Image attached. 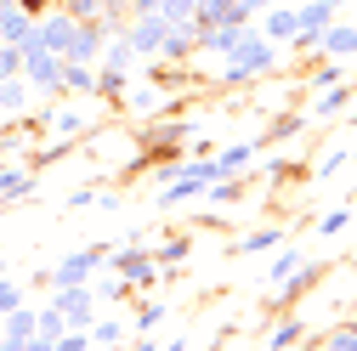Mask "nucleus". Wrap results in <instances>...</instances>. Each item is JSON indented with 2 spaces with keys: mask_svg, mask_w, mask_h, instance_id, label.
<instances>
[{
  "mask_svg": "<svg viewBox=\"0 0 357 351\" xmlns=\"http://www.w3.org/2000/svg\"><path fill=\"white\" fill-rule=\"evenodd\" d=\"M329 12H335V0H312L306 12H295V17H301V40H324V29H329Z\"/></svg>",
  "mask_w": 357,
  "mask_h": 351,
  "instance_id": "nucleus-4",
  "label": "nucleus"
},
{
  "mask_svg": "<svg viewBox=\"0 0 357 351\" xmlns=\"http://www.w3.org/2000/svg\"><path fill=\"white\" fill-rule=\"evenodd\" d=\"M17 306H23V295L12 283H0V312H17Z\"/></svg>",
  "mask_w": 357,
  "mask_h": 351,
  "instance_id": "nucleus-18",
  "label": "nucleus"
},
{
  "mask_svg": "<svg viewBox=\"0 0 357 351\" xmlns=\"http://www.w3.org/2000/svg\"><path fill=\"white\" fill-rule=\"evenodd\" d=\"M295 340H301V323H284V329L273 334V345H295Z\"/></svg>",
  "mask_w": 357,
  "mask_h": 351,
  "instance_id": "nucleus-20",
  "label": "nucleus"
},
{
  "mask_svg": "<svg viewBox=\"0 0 357 351\" xmlns=\"http://www.w3.org/2000/svg\"><path fill=\"white\" fill-rule=\"evenodd\" d=\"M91 340H97V345H114V340H119V323H97Z\"/></svg>",
  "mask_w": 357,
  "mask_h": 351,
  "instance_id": "nucleus-19",
  "label": "nucleus"
},
{
  "mask_svg": "<svg viewBox=\"0 0 357 351\" xmlns=\"http://www.w3.org/2000/svg\"><path fill=\"white\" fill-rule=\"evenodd\" d=\"M130 57H137V52H130V40H119V46H114V52H108V68H125V63H130Z\"/></svg>",
  "mask_w": 357,
  "mask_h": 351,
  "instance_id": "nucleus-17",
  "label": "nucleus"
},
{
  "mask_svg": "<svg viewBox=\"0 0 357 351\" xmlns=\"http://www.w3.org/2000/svg\"><path fill=\"white\" fill-rule=\"evenodd\" d=\"M97 260H102V244H97V249H85V255H68L63 267H57V283H79L85 272L97 267Z\"/></svg>",
  "mask_w": 357,
  "mask_h": 351,
  "instance_id": "nucleus-7",
  "label": "nucleus"
},
{
  "mask_svg": "<svg viewBox=\"0 0 357 351\" xmlns=\"http://www.w3.org/2000/svg\"><path fill=\"white\" fill-rule=\"evenodd\" d=\"M130 6H137V17H142V12H159L165 0H130Z\"/></svg>",
  "mask_w": 357,
  "mask_h": 351,
  "instance_id": "nucleus-23",
  "label": "nucleus"
},
{
  "mask_svg": "<svg viewBox=\"0 0 357 351\" xmlns=\"http://www.w3.org/2000/svg\"><path fill=\"white\" fill-rule=\"evenodd\" d=\"M63 85H68V91H97V74H91V63H74V57H63Z\"/></svg>",
  "mask_w": 357,
  "mask_h": 351,
  "instance_id": "nucleus-9",
  "label": "nucleus"
},
{
  "mask_svg": "<svg viewBox=\"0 0 357 351\" xmlns=\"http://www.w3.org/2000/svg\"><path fill=\"white\" fill-rule=\"evenodd\" d=\"M266 63H273V40H250V34H238V46H233V68H227V79L238 85V79H255Z\"/></svg>",
  "mask_w": 357,
  "mask_h": 351,
  "instance_id": "nucleus-1",
  "label": "nucleus"
},
{
  "mask_svg": "<svg viewBox=\"0 0 357 351\" xmlns=\"http://www.w3.org/2000/svg\"><path fill=\"white\" fill-rule=\"evenodd\" d=\"M68 34H74V17L68 12H57V17H46V23H34V46H46V52H68Z\"/></svg>",
  "mask_w": 357,
  "mask_h": 351,
  "instance_id": "nucleus-3",
  "label": "nucleus"
},
{
  "mask_svg": "<svg viewBox=\"0 0 357 351\" xmlns=\"http://www.w3.org/2000/svg\"><path fill=\"white\" fill-rule=\"evenodd\" d=\"M23 102H29V85L17 74H6V79H0V114H17Z\"/></svg>",
  "mask_w": 357,
  "mask_h": 351,
  "instance_id": "nucleus-10",
  "label": "nucleus"
},
{
  "mask_svg": "<svg viewBox=\"0 0 357 351\" xmlns=\"http://www.w3.org/2000/svg\"><path fill=\"white\" fill-rule=\"evenodd\" d=\"M125 6H130V0H102V12H108V17H119Z\"/></svg>",
  "mask_w": 357,
  "mask_h": 351,
  "instance_id": "nucleus-24",
  "label": "nucleus"
},
{
  "mask_svg": "<svg viewBox=\"0 0 357 351\" xmlns=\"http://www.w3.org/2000/svg\"><path fill=\"white\" fill-rule=\"evenodd\" d=\"M261 29H266V40H295L301 34V17L289 6H266V23Z\"/></svg>",
  "mask_w": 357,
  "mask_h": 351,
  "instance_id": "nucleus-5",
  "label": "nucleus"
},
{
  "mask_svg": "<svg viewBox=\"0 0 357 351\" xmlns=\"http://www.w3.org/2000/svg\"><path fill=\"white\" fill-rule=\"evenodd\" d=\"M17 6H23L29 17H40V12H52V6H57V0H17Z\"/></svg>",
  "mask_w": 357,
  "mask_h": 351,
  "instance_id": "nucleus-21",
  "label": "nucleus"
},
{
  "mask_svg": "<svg viewBox=\"0 0 357 351\" xmlns=\"http://www.w3.org/2000/svg\"><path fill=\"white\" fill-rule=\"evenodd\" d=\"M165 34H170V23H165V12H142L137 23H130V52L137 57H159V46H165Z\"/></svg>",
  "mask_w": 357,
  "mask_h": 351,
  "instance_id": "nucleus-2",
  "label": "nucleus"
},
{
  "mask_svg": "<svg viewBox=\"0 0 357 351\" xmlns=\"http://www.w3.org/2000/svg\"><path fill=\"white\" fill-rule=\"evenodd\" d=\"M34 182H29V176H17V170H0V198H23Z\"/></svg>",
  "mask_w": 357,
  "mask_h": 351,
  "instance_id": "nucleus-12",
  "label": "nucleus"
},
{
  "mask_svg": "<svg viewBox=\"0 0 357 351\" xmlns=\"http://www.w3.org/2000/svg\"><path fill=\"white\" fill-rule=\"evenodd\" d=\"M97 91L119 97V91H125V68H102V74H97Z\"/></svg>",
  "mask_w": 357,
  "mask_h": 351,
  "instance_id": "nucleus-14",
  "label": "nucleus"
},
{
  "mask_svg": "<svg viewBox=\"0 0 357 351\" xmlns=\"http://www.w3.org/2000/svg\"><path fill=\"white\" fill-rule=\"evenodd\" d=\"M238 6H244V12H266V6H273V0H238Z\"/></svg>",
  "mask_w": 357,
  "mask_h": 351,
  "instance_id": "nucleus-25",
  "label": "nucleus"
},
{
  "mask_svg": "<svg viewBox=\"0 0 357 351\" xmlns=\"http://www.w3.org/2000/svg\"><path fill=\"white\" fill-rule=\"evenodd\" d=\"M329 345H335V351H357V329H346V334H335Z\"/></svg>",
  "mask_w": 357,
  "mask_h": 351,
  "instance_id": "nucleus-22",
  "label": "nucleus"
},
{
  "mask_svg": "<svg viewBox=\"0 0 357 351\" xmlns=\"http://www.w3.org/2000/svg\"><path fill=\"white\" fill-rule=\"evenodd\" d=\"M68 17H102V0H63Z\"/></svg>",
  "mask_w": 357,
  "mask_h": 351,
  "instance_id": "nucleus-16",
  "label": "nucleus"
},
{
  "mask_svg": "<svg viewBox=\"0 0 357 351\" xmlns=\"http://www.w3.org/2000/svg\"><path fill=\"white\" fill-rule=\"evenodd\" d=\"M324 46H329L335 57H346V52H357V34H351V29H335V34H324Z\"/></svg>",
  "mask_w": 357,
  "mask_h": 351,
  "instance_id": "nucleus-13",
  "label": "nucleus"
},
{
  "mask_svg": "<svg viewBox=\"0 0 357 351\" xmlns=\"http://www.w3.org/2000/svg\"><path fill=\"white\" fill-rule=\"evenodd\" d=\"M114 267H119L125 278H137V283H153V260L137 255V249H119V255H114Z\"/></svg>",
  "mask_w": 357,
  "mask_h": 351,
  "instance_id": "nucleus-8",
  "label": "nucleus"
},
{
  "mask_svg": "<svg viewBox=\"0 0 357 351\" xmlns=\"http://www.w3.org/2000/svg\"><path fill=\"white\" fill-rule=\"evenodd\" d=\"M12 323H6V345H34V334H40V318L34 312H23V306H17V312H6Z\"/></svg>",
  "mask_w": 357,
  "mask_h": 351,
  "instance_id": "nucleus-6",
  "label": "nucleus"
},
{
  "mask_svg": "<svg viewBox=\"0 0 357 351\" xmlns=\"http://www.w3.org/2000/svg\"><path fill=\"white\" fill-rule=\"evenodd\" d=\"M250 153H255V142H238V148H227V153L215 159V182H221V176H233V170H238V164H244Z\"/></svg>",
  "mask_w": 357,
  "mask_h": 351,
  "instance_id": "nucleus-11",
  "label": "nucleus"
},
{
  "mask_svg": "<svg viewBox=\"0 0 357 351\" xmlns=\"http://www.w3.org/2000/svg\"><path fill=\"white\" fill-rule=\"evenodd\" d=\"M188 249H193L188 238H170V244L159 249V260H165V267H176V260H188Z\"/></svg>",
  "mask_w": 357,
  "mask_h": 351,
  "instance_id": "nucleus-15",
  "label": "nucleus"
}]
</instances>
